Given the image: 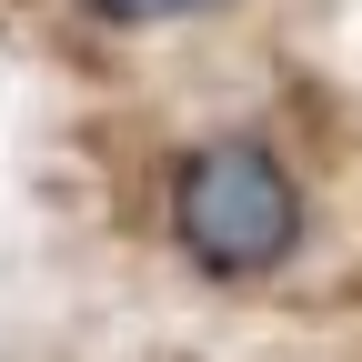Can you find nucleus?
Returning a JSON list of instances; mask_svg holds the SVG:
<instances>
[{
  "mask_svg": "<svg viewBox=\"0 0 362 362\" xmlns=\"http://www.w3.org/2000/svg\"><path fill=\"white\" fill-rule=\"evenodd\" d=\"M161 232L221 292L282 282L302 262V242H312V181L292 171L282 141H262V131H202V141L171 151V171H161Z\"/></svg>",
  "mask_w": 362,
  "mask_h": 362,
  "instance_id": "1",
  "label": "nucleus"
},
{
  "mask_svg": "<svg viewBox=\"0 0 362 362\" xmlns=\"http://www.w3.org/2000/svg\"><path fill=\"white\" fill-rule=\"evenodd\" d=\"M232 0H81V21L101 30H192V21H221Z\"/></svg>",
  "mask_w": 362,
  "mask_h": 362,
  "instance_id": "2",
  "label": "nucleus"
}]
</instances>
